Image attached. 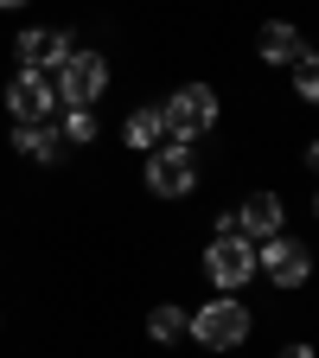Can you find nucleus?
I'll use <instances>...</instances> for the list:
<instances>
[{
    "instance_id": "1",
    "label": "nucleus",
    "mask_w": 319,
    "mask_h": 358,
    "mask_svg": "<svg viewBox=\"0 0 319 358\" xmlns=\"http://www.w3.org/2000/svg\"><path fill=\"white\" fill-rule=\"evenodd\" d=\"M249 333H255L249 301H243V294H211L205 307H192V333H186V339H192L198 352H243Z\"/></svg>"
},
{
    "instance_id": "2",
    "label": "nucleus",
    "mask_w": 319,
    "mask_h": 358,
    "mask_svg": "<svg viewBox=\"0 0 319 358\" xmlns=\"http://www.w3.org/2000/svg\"><path fill=\"white\" fill-rule=\"evenodd\" d=\"M217 115H223V103H217V90H211V83H179L172 96L160 103V122H166V141H179V148L205 141V134L217 128Z\"/></svg>"
},
{
    "instance_id": "3",
    "label": "nucleus",
    "mask_w": 319,
    "mask_h": 358,
    "mask_svg": "<svg viewBox=\"0 0 319 358\" xmlns=\"http://www.w3.org/2000/svg\"><path fill=\"white\" fill-rule=\"evenodd\" d=\"M313 268H319V256H313V243H300V237H268V243H255V275L275 288V294H294V288H306L313 282Z\"/></svg>"
},
{
    "instance_id": "4",
    "label": "nucleus",
    "mask_w": 319,
    "mask_h": 358,
    "mask_svg": "<svg viewBox=\"0 0 319 358\" xmlns=\"http://www.w3.org/2000/svg\"><path fill=\"white\" fill-rule=\"evenodd\" d=\"M52 90H58V109H96L103 90H109V58L77 45V52L52 71Z\"/></svg>"
},
{
    "instance_id": "5",
    "label": "nucleus",
    "mask_w": 319,
    "mask_h": 358,
    "mask_svg": "<svg viewBox=\"0 0 319 358\" xmlns=\"http://www.w3.org/2000/svg\"><path fill=\"white\" fill-rule=\"evenodd\" d=\"M141 179L154 199H192L198 192V154L179 141H160L154 154H141Z\"/></svg>"
},
{
    "instance_id": "6",
    "label": "nucleus",
    "mask_w": 319,
    "mask_h": 358,
    "mask_svg": "<svg viewBox=\"0 0 319 358\" xmlns=\"http://www.w3.org/2000/svg\"><path fill=\"white\" fill-rule=\"evenodd\" d=\"M205 282L217 294H243L255 282V243L249 237H211L205 243Z\"/></svg>"
},
{
    "instance_id": "7",
    "label": "nucleus",
    "mask_w": 319,
    "mask_h": 358,
    "mask_svg": "<svg viewBox=\"0 0 319 358\" xmlns=\"http://www.w3.org/2000/svg\"><path fill=\"white\" fill-rule=\"evenodd\" d=\"M230 211H237V231H243L249 243H268V237H281V231H288V205H281V192H275V186L243 192Z\"/></svg>"
},
{
    "instance_id": "8",
    "label": "nucleus",
    "mask_w": 319,
    "mask_h": 358,
    "mask_svg": "<svg viewBox=\"0 0 319 358\" xmlns=\"http://www.w3.org/2000/svg\"><path fill=\"white\" fill-rule=\"evenodd\" d=\"M7 109H13V122H58V90H52V77H45V71H20L7 83Z\"/></svg>"
},
{
    "instance_id": "9",
    "label": "nucleus",
    "mask_w": 319,
    "mask_h": 358,
    "mask_svg": "<svg viewBox=\"0 0 319 358\" xmlns=\"http://www.w3.org/2000/svg\"><path fill=\"white\" fill-rule=\"evenodd\" d=\"M255 58H262L268 71H294V64L306 58V32H300L294 20H262V26H255Z\"/></svg>"
},
{
    "instance_id": "10",
    "label": "nucleus",
    "mask_w": 319,
    "mask_h": 358,
    "mask_svg": "<svg viewBox=\"0 0 319 358\" xmlns=\"http://www.w3.org/2000/svg\"><path fill=\"white\" fill-rule=\"evenodd\" d=\"M13 148L38 166H52V160H64V134H58V122H13Z\"/></svg>"
},
{
    "instance_id": "11",
    "label": "nucleus",
    "mask_w": 319,
    "mask_h": 358,
    "mask_svg": "<svg viewBox=\"0 0 319 358\" xmlns=\"http://www.w3.org/2000/svg\"><path fill=\"white\" fill-rule=\"evenodd\" d=\"M121 141H128L134 154H154V148L166 141V122H160V103H147V109H134V115L121 122Z\"/></svg>"
},
{
    "instance_id": "12",
    "label": "nucleus",
    "mask_w": 319,
    "mask_h": 358,
    "mask_svg": "<svg viewBox=\"0 0 319 358\" xmlns=\"http://www.w3.org/2000/svg\"><path fill=\"white\" fill-rule=\"evenodd\" d=\"M192 333V307H179V301H160L154 313H147V339L154 345H179Z\"/></svg>"
},
{
    "instance_id": "13",
    "label": "nucleus",
    "mask_w": 319,
    "mask_h": 358,
    "mask_svg": "<svg viewBox=\"0 0 319 358\" xmlns=\"http://www.w3.org/2000/svg\"><path fill=\"white\" fill-rule=\"evenodd\" d=\"M13 52H20V64H26V71L58 64V52H52V32H38V26H26V32L13 38Z\"/></svg>"
},
{
    "instance_id": "14",
    "label": "nucleus",
    "mask_w": 319,
    "mask_h": 358,
    "mask_svg": "<svg viewBox=\"0 0 319 358\" xmlns=\"http://www.w3.org/2000/svg\"><path fill=\"white\" fill-rule=\"evenodd\" d=\"M58 134H64V148H89L96 141V109H64Z\"/></svg>"
},
{
    "instance_id": "15",
    "label": "nucleus",
    "mask_w": 319,
    "mask_h": 358,
    "mask_svg": "<svg viewBox=\"0 0 319 358\" xmlns=\"http://www.w3.org/2000/svg\"><path fill=\"white\" fill-rule=\"evenodd\" d=\"M294 96H300L306 109H319V52H306V58L294 64Z\"/></svg>"
},
{
    "instance_id": "16",
    "label": "nucleus",
    "mask_w": 319,
    "mask_h": 358,
    "mask_svg": "<svg viewBox=\"0 0 319 358\" xmlns=\"http://www.w3.org/2000/svg\"><path fill=\"white\" fill-rule=\"evenodd\" d=\"M275 358H319V352H313V345H306V339H288V345H281V352H275Z\"/></svg>"
},
{
    "instance_id": "17",
    "label": "nucleus",
    "mask_w": 319,
    "mask_h": 358,
    "mask_svg": "<svg viewBox=\"0 0 319 358\" xmlns=\"http://www.w3.org/2000/svg\"><path fill=\"white\" fill-rule=\"evenodd\" d=\"M300 160H306V166L319 173V134H313V141H306V154H300Z\"/></svg>"
},
{
    "instance_id": "18",
    "label": "nucleus",
    "mask_w": 319,
    "mask_h": 358,
    "mask_svg": "<svg viewBox=\"0 0 319 358\" xmlns=\"http://www.w3.org/2000/svg\"><path fill=\"white\" fill-rule=\"evenodd\" d=\"M313 224H319V186H313Z\"/></svg>"
},
{
    "instance_id": "19",
    "label": "nucleus",
    "mask_w": 319,
    "mask_h": 358,
    "mask_svg": "<svg viewBox=\"0 0 319 358\" xmlns=\"http://www.w3.org/2000/svg\"><path fill=\"white\" fill-rule=\"evenodd\" d=\"M0 7H7V13H13V7H26V0H0Z\"/></svg>"
}]
</instances>
